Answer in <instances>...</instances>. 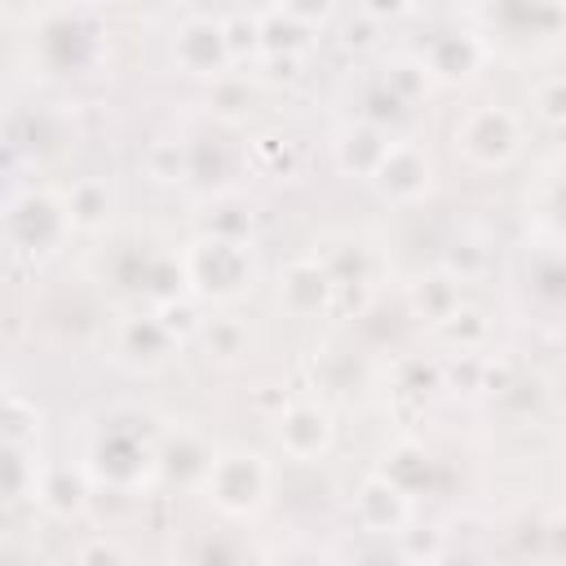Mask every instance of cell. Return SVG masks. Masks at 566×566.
<instances>
[{
    "label": "cell",
    "instance_id": "cb8c5ba5",
    "mask_svg": "<svg viewBox=\"0 0 566 566\" xmlns=\"http://www.w3.org/2000/svg\"><path fill=\"white\" fill-rule=\"evenodd\" d=\"M407 4H411V0H363V13L380 22V18H398Z\"/></svg>",
    "mask_w": 566,
    "mask_h": 566
},
{
    "label": "cell",
    "instance_id": "7402d4cb",
    "mask_svg": "<svg viewBox=\"0 0 566 566\" xmlns=\"http://www.w3.org/2000/svg\"><path fill=\"white\" fill-rule=\"evenodd\" d=\"M199 340L208 345V358H234L243 354V327L234 318H212V323H199Z\"/></svg>",
    "mask_w": 566,
    "mask_h": 566
},
{
    "label": "cell",
    "instance_id": "ac0fdd59",
    "mask_svg": "<svg viewBox=\"0 0 566 566\" xmlns=\"http://www.w3.org/2000/svg\"><path fill=\"white\" fill-rule=\"evenodd\" d=\"M429 84H438V80H433V71H429L424 57H411V53L389 57V66H385V93H394L402 106L420 102L429 93Z\"/></svg>",
    "mask_w": 566,
    "mask_h": 566
},
{
    "label": "cell",
    "instance_id": "7c38bea8",
    "mask_svg": "<svg viewBox=\"0 0 566 566\" xmlns=\"http://www.w3.org/2000/svg\"><path fill=\"white\" fill-rule=\"evenodd\" d=\"M389 133L371 119H354V124H340L336 137H332V155H336V168L345 177H358V181H371V172L380 168L385 150H389Z\"/></svg>",
    "mask_w": 566,
    "mask_h": 566
},
{
    "label": "cell",
    "instance_id": "4316f807",
    "mask_svg": "<svg viewBox=\"0 0 566 566\" xmlns=\"http://www.w3.org/2000/svg\"><path fill=\"white\" fill-rule=\"evenodd\" d=\"M159 4H181V0H159Z\"/></svg>",
    "mask_w": 566,
    "mask_h": 566
},
{
    "label": "cell",
    "instance_id": "603a6c76",
    "mask_svg": "<svg viewBox=\"0 0 566 566\" xmlns=\"http://www.w3.org/2000/svg\"><path fill=\"white\" fill-rule=\"evenodd\" d=\"M274 9H283V13H292V18H301V22H310V27H323V22L332 18V9H336V0H279Z\"/></svg>",
    "mask_w": 566,
    "mask_h": 566
},
{
    "label": "cell",
    "instance_id": "ba28073f",
    "mask_svg": "<svg viewBox=\"0 0 566 566\" xmlns=\"http://www.w3.org/2000/svg\"><path fill=\"white\" fill-rule=\"evenodd\" d=\"M111 345L128 371H159L177 358L181 336L164 314H124L111 332Z\"/></svg>",
    "mask_w": 566,
    "mask_h": 566
},
{
    "label": "cell",
    "instance_id": "5b68a950",
    "mask_svg": "<svg viewBox=\"0 0 566 566\" xmlns=\"http://www.w3.org/2000/svg\"><path fill=\"white\" fill-rule=\"evenodd\" d=\"M88 473L93 482H106L115 491H133L159 473V447L146 442L137 429H115L102 424L97 438L88 442Z\"/></svg>",
    "mask_w": 566,
    "mask_h": 566
},
{
    "label": "cell",
    "instance_id": "7a4b0ae2",
    "mask_svg": "<svg viewBox=\"0 0 566 566\" xmlns=\"http://www.w3.org/2000/svg\"><path fill=\"white\" fill-rule=\"evenodd\" d=\"M451 146L473 172H504L526 150V124L517 111H509L500 102H482L455 119Z\"/></svg>",
    "mask_w": 566,
    "mask_h": 566
},
{
    "label": "cell",
    "instance_id": "d6986e66",
    "mask_svg": "<svg viewBox=\"0 0 566 566\" xmlns=\"http://www.w3.org/2000/svg\"><path fill=\"white\" fill-rule=\"evenodd\" d=\"M4 442H22V447H40V411L22 389L4 394Z\"/></svg>",
    "mask_w": 566,
    "mask_h": 566
},
{
    "label": "cell",
    "instance_id": "30bf717a",
    "mask_svg": "<svg viewBox=\"0 0 566 566\" xmlns=\"http://www.w3.org/2000/svg\"><path fill=\"white\" fill-rule=\"evenodd\" d=\"M274 292H279V305H283L292 318L336 314V279H332V270L318 261V252L287 261V265L279 270V279H274Z\"/></svg>",
    "mask_w": 566,
    "mask_h": 566
},
{
    "label": "cell",
    "instance_id": "8fae6325",
    "mask_svg": "<svg viewBox=\"0 0 566 566\" xmlns=\"http://www.w3.org/2000/svg\"><path fill=\"white\" fill-rule=\"evenodd\" d=\"M354 517L367 535H407L411 522V491L394 482L389 473H367L363 486L354 491Z\"/></svg>",
    "mask_w": 566,
    "mask_h": 566
},
{
    "label": "cell",
    "instance_id": "d4e9b609",
    "mask_svg": "<svg viewBox=\"0 0 566 566\" xmlns=\"http://www.w3.org/2000/svg\"><path fill=\"white\" fill-rule=\"evenodd\" d=\"M544 535H548L553 553H557V557H566V513H557V517L544 526Z\"/></svg>",
    "mask_w": 566,
    "mask_h": 566
},
{
    "label": "cell",
    "instance_id": "9c48e42d",
    "mask_svg": "<svg viewBox=\"0 0 566 566\" xmlns=\"http://www.w3.org/2000/svg\"><path fill=\"white\" fill-rule=\"evenodd\" d=\"M371 186H376V195L385 203H398V208L420 203L433 190V159H429V150L416 146V142L394 137L385 159H380V168L371 172Z\"/></svg>",
    "mask_w": 566,
    "mask_h": 566
},
{
    "label": "cell",
    "instance_id": "5bb4252c",
    "mask_svg": "<svg viewBox=\"0 0 566 566\" xmlns=\"http://www.w3.org/2000/svg\"><path fill=\"white\" fill-rule=\"evenodd\" d=\"M88 491H93V473L88 464L80 469H66V464H53L40 473V486H35V504L53 517H80L84 504H88Z\"/></svg>",
    "mask_w": 566,
    "mask_h": 566
},
{
    "label": "cell",
    "instance_id": "277c9868",
    "mask_svg": "<svg viewBox=\"0 0 566 566\" xmlns=\"http://www.w3.org/2000/svg\"><path fill=\"white\" fill-rule=\"evenodd\" d=\"M4 234H9V248L18 256H35V261L53 256L75 234L66 190H49V186L18 190L4 208Z\"/></svg>",
    "mask_w": 566,
    "mask_h": 566
},
{
    "label": "cell",
    "instance_id": "484cf974",
    "mask_svg": "<svg viewBox=\"0 0 566 566\" xmlns=\"http://www.w3.org/2000/svg\"><path fill=\"white\" fill-rule=\"evenodd\" d=\"M80 557H124L115 544H93V548H80Z\"/></svg>",
    "mask_w": 566,
    "mask_h": 566
},
{
    "label": "cell",
    "instance_id": "9a60e30c",
    "mask_svg": "<svg viewBox=\"0 0 566 566\" xmlns=\"http://www.w3.org/2000/svg\"><path fill=\"white\" fill-rule=\"evenodd\" d=\"M261 27V57H274V62H301L310 49H314V27L274 9L265 18H256Z\"/></svg>",
    "mask_w": 566,
    "mask_h": 566
},
{
    "label": "cell",
    "instance_id": "4fadbf2b",
    "mask_svg": "<svg viewBox=\"0 0 566 566\" xmlns=\"http://www.w3.org/2000/svg\"><path fill=\"white\" fill-rule=\"evenodd\" d=\"M486 57H491V44H486V35H478V31L442 35V40H433L429 53H424V62H429V71H433L438 84H464V80H473V75L486 66Z\"/></svg>",
    "mask_w": 566,
    "mask_h": 566
},
{
    "label": "cell",
    "instance_id": "2e32d148",
    "mask_svg": "<svg viewBox=\"0 0 566 566\" xmlns=\"http://www.w3.org/2000/svg\"><path fill=\"white\" fill-rule=\"evenodd\" d=\"M433 332L451 345V349H460V354H478L482 345H486V336H491V323H486V314L482 310H473V305H451L438 323H433Z\"/></svg>",
    "mask_w": 566,
    "mask_h": 566
},
{
    "label": "cell",
    "instance_id": "8992f818",
    "mask_svg": "<svg viewBox=\"0 0 566 566\" xmlns=\"http://www.w3.org/2000/svg\"><path fill=\"white\" fill-rule=\"evenodd\" d=\"M270 433L279 442V451L287 460H301V464H314L323 460L332 447H336V416L327 402H314V398H287L274 420H270Z\"/></svg>",
    "mask_w": 566,
    "mask_h": 566
},
{
    "label": "cell",
    "instance_id": "e0dca14e",
    "mask_svg": "<svg viewBox=\"0 0 566 566\" xmlns=\"http://www.w3.org/2000/svg\"><path fill=\"white\" fill-rule=\"evenodd\" d=\"M407 296H411V310L416 314H424L429 323H438L451 305H460V279L451 270H433V274H420L407 287Z\"/></svg>",
    "mask_w": 566,
    "mask_h": 566
},
{
    "label": "cell",
    "instance_id": "44dd1931",
    "mask_svg": "<svg viewBox=\"0 0 566 566\" xmlns=\"http://www.w3.org/2000/svg\"><path fill=\"white\" fill-rule=\"evenodd\" d=\"M66 203H71L75 230H93V226H102V217H106V190H102L97 181H75V186L66 190Z\"/></svg>",
    "mask_w": 566,
    "mask_h": 566
},
{
    "label": "cell",
    "instance_id": "3957f363",
    "mask_svg": "<svg viewBox=\"0 0 566 566\" xmlns=\"http://www.w3.org/2000/svg\"><path fill=\"white\" fill-rule=\"evenodd\" d=\"M270 482H274V469L261 451H248V447H226L212 455L199 491L208 495V504L234 522H252L265 504H270Z\"/></svg>",
    "mask_w": 566,
    "mask_h": 566
},
{
    "label": "cell",
    "instance_id": "52a82bcc",
    "mask_svg": "<svg viewBox=\"0 0 566 566\" xmlns=\"http://www.w3.org/2000/svg\"><path fill=\"white\" fill-rule=\"evenodd\" d=\"M172 62L195 80H221L234 66V49H230L226 22L221 18H203V13L181 18L177 31H172Z\"/></svg>",
    "mask_w": 566,
    "mask_h": 566
},
{
    "label": "cell",
    "instance_id": "ffe728a7",
    "mask_svg": "<svg viewBox=\"0 0 566 566\" xmlns=\"http://www.w3.org/2000/svg\"><path fill=\"white\" fill-rule=\"evenodd\" d=\"M526 106H531V115L544 124V128H566V71L562 75H544L535 88H531V97H526Z\"/></svg>",
    "mask_w": 566,
    "mask_h": 566
},
{
    "label": "cell",
    "instance_id": "6da1fadb",
    "mask_svg": "<svg viewBox=\"0 0 566 566\" xmlns=\"http://www.w3.org/2000/svg\"><path fill=\"white\" fill-rule=\"evenodd\" d=\"M181 279L190 296L203 301H239L252 287V248L243 234L199 230L181 248Z\"/></svg>",
    "mask_w": 566,
    "mask_h": 566
}]
</instances>
